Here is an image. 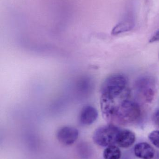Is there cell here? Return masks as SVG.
<instances>
[{
  "label": "cell",
  "mask_w": 159,
  "mask_h": 159,
  "mask_svg": "<svg viewBox=\"0 0 159 159\" xmlns=\"http://www.w3.org/2000/svg\"><path fill=\"white\" fill-rule=\"evenodd\" d=\"M148 139L151 143L159 149V130H155L148 135Z\"/></svg>",
  "instance_id": "cell-11"
},
{
  "label": "cell",
  "mask_w": 159,
  "mask_h": 159,
  "mask_svg": "<svg viewBox=\"0 0 159 159\" xmlns=\"http://www.w3.org/2000/svg\"><path fill=\"white\" fill-rule=\"evenodd\" d=\"M97 109L91 106L84 107L79 116V122L83 126H89L94 123L98 118Z\"/></svg>",
  "instance_id": "cell-6"
},
{
  "label": "cell",
  "mask_w": 159,
  "mask_h": 159,
  "mask_svg": "<svg viewBox=\"0 0 159 159\" xmlns=\"http://www.w3.org/2000/svg\"><path fill=\"white\" fill-rule=\"evenodd\" d=\"M159 41V30L154 34L152 38L149 40V43H153Z\"/></svg>",
  "instance_id": "cell-13"
},
{
  "label": "cell",
  "mask_w": 159,
  "mask_h": 159,
  "mask_svg": "<svg viewBox=\"0 0 159 159\" xmlns=\"http://www.w3.org/2000/svg\"><path fill=\"white\" fill-rule=\"evenodd\" d=\"M121 157V150L115 145L107 147L104 151L105 159H120Z\"/></svg>",
  "instance_id": "cell-10"
},
{
  "label": "cell",
  "mask_w": 159,
  "mask_h": 159,
  "mask_svg": "<svg viewBox=\"0 0 159 159\" xmlns=\"http://www.w3.org/2000/svg\"><path fill=\"white\" fill-rule=\"evenodd\" d=\"M119 129L114 124L102 126L94 132L93 140L94 143L103 147H107L116 144L117 137Z\"/></svg>",
  "instance_id": "cell-3"
},
{
  "label": "cell",
  "mask_w": 159,
  "mask_h": 159,
  "mask_svg": "<svg viewBox=\"0 0 159 159\" xmlns=\"http://www.w3.org/2000/svg\"><path fill=\"white\" fill-rule=\"evenodd\" d=\"M153 120L155 124L159 127V109L156 111L153 116Z\"/></svg>",
  "instance_id": "cell-12"
},
{
  "label": "cell",
  "mask_w": 159,
  "mask_h": 159,
  "mask_svg": "<svg viewBox=\"0 0 159 159\" xmlns=\"http://www.w3.org/2000/svg\"><path fill=\"white\" fill-rule=\"evenodd\" d=\"M134 27V23L132 20L122 21L117 24L112 31V35H116L131 30Z\"/></svg>",
  "instance_id": "cell-9"
},
{
  "label": "cell",
  "mask_w": 159,
  "mask_h": 159,
  "mask_svg": "<svg viewBox=\"0 0 159 159\" xmlns=\"http://www.w3.org/2000/svg\"><path fill=\"white\" fill-rule=\"evenodd\" d=\"M130 96L128 89L117 97L101 94V107L102 116L109 124L128 125L140 119L142 114L140 105L130 99Z\"/></svg>",
  "instance_id": "cell-1"
},
{
  "label": "cell",
  "mask_w": 159,
  "mask_h": 159,
  "mask_svg": "<svg viewBox=\"0 0 159 159\" xmlns=\"http://www.w3.org/2000/svg\"><path fill=\"white\" fill-rule=\"evenodd\" d=\"M78 131L74 127H62L58 131L57 139L60 143L65 146H70L75 143L78 139Z\"/></svg>",
  "instance_id": "cell-5"
},
{
  "label": "cell",
  "mask_w": 159,
  "mask_h": 159,
  "mask_svg": "<svg viewBox=\"0 0 159 159\" xmlns=\"http://www.w3.org/2000/svg\"><path fill=\"white\" fill-rule=\"evenodd\" d=\"M136 135L135 134L128 129L120 130L118 134L116 144L122 148L130 147L135 143Z\"/></svg>",
  "instance_id": "cell-7"
},
{
  "label": "cell",
  "mask_w": 159,
  "mask_h": 159,
  "mask_svg": "<svg viewBox=\"0 0 159 159\" xmlns=\"http://www.w3.org/2000/svg\"><path fill=\"white\" fill-rule=\"evenodd\" d=\"M128 79L122 74L113 75L108 77L103 83L101 94L115 97L121 95L127 89Z\"/></svg>",
  "instance_id": "cell-2"
},
{
  "label": "cell",
  "mask_w": 159,
  "mask_h": 159,
  "mask_svg": "<svg viewBox=\"0 0 159 159\" xmlns=\"http://www.w3.org/2000/svg\"><path fill=\"white\" fill-rule=\"evenodd\" d=\"M135 88L139 95L147 103L153 102L157 90L156 80L150 76H144L136 80Z\"/></svg>",
  "instance_id": "cell-4"
},
{
  "label": "cell",
  "mask_w": 159,
  "mask_h": 159,
  "mask_svg": "<svg viewBox=\"0 0 159 159\" xmlns=\"http://www.w3.org/2000/svg\"><path fill=\"white\" fill-rule=\"evenodd\" d=\"M135 156L142 159H152L155 156L154 148L148 143H140L134 147Z\"/></svg>",
  "instance_id": "cell-8"
}]
</instances>
